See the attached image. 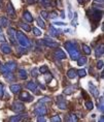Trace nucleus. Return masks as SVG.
<instances>
[{
	"label": "nucleus",
	"instance_id": "1",
	"mask_svg": "<svg viewBox=\"0 0 104 122\" xmlns=\"http://www.w3.org/2000/svg\"><path fill=\"white\" fill-rule=\"evenodd\" d=\"M64 46H65V49L69 53V55H70V57H71L72 60H77L78 58L80 57L76 42H74V41H67V42H65V45Z\"/></svg>",
	"mask_w": 104,
	"mask_h": 122
},
{
	"label": "nucleus",
	"instance_id": "2",
	"mask_svg": "<svg viewBox=\"0 0 104 122\" xmlns=\"http://www.w3.org/2000/svg\"><path fill=\"white\" fill-rule=\"evenodd\" d=\"M17 38H18V41H19V44L22 46V47H24V48H29L30 46H31L29 38L27 37V36L24 34L23 32L17 31Z\"/></svg>",
	"mask_w": 104,
	"mask_h": 122
},
{
	"label": "nucleus",
	"instance_id": "3",
	"mask_svg": "<svg viewBox=\"0 0 104 122\" xmlns=\"http://www.w3.org/2000/svg\"><path fill=\"white\" fill-rule=\"evenodd\" d=\"M34 113H35L36 115L43 116V115H45V114L47 113V108H45V106L43 105V103L38 102V103H37V105H36V107H35Z\"/></svg>",
	"mask_w": 104,
	"mask_h": 122
},
{
	"label": "nucleus",
	"instance_id": "4",
	"mask_svg": "<svg viewBox=\"0 0 104 122\" xmlns=\"http://www.w3.org/2000/svg\"><path fill=\"white\" fill-rule=\"evenodd\" d=\"M20 99L23 100V102H30L33 100V96L30 95L27 91H23V92L20 93Z\"/></svg>",
	"mask_w": 104,
	"mask_h": 122
},
{
	"label": "nucleus",
	"instance_id": "5",
	"mask_svg": "<svg viewBox=\"0 0 104 122\" xmlns=\"http://www.w3.org/2000/svg\"><path fill=\"white\" fill-rule=\"evenodd\" d=\"M11 109H13L14 112L20 113V112H23L24 110H25V106L20 102H14L13 103V106H11Z\"/></svg>",
	"mask_w": 104,
	"mask_h": 122
},
{
	"label": "nucleus",
	"instance_id": "6",
	"mask_svg": "<svg viewBox=\"0 0 104 122\" xmlns=\"http://www.w3.org/2000/svg\"><path fill=\"white\" fill-rule=\"evenodd\" d=\"M7 34H8V37H9L10 41L13 42V44H16V41H17V31H16V29L8 28L7 29Z\"/></svg>",
	"mask_w": 104,
	"mask_h": 122
},
{
	"label": "nucleus",
	"instance_id": "7",
	"mask_svg": "<svg viewBox=\"0 0 104 122\" xmlns=\"http://www.w3.org/2000/svg\"><path fill=\"white\" fill-rule=\"evenodd\" d=\"M6 13L8 15L9 18H16V10H14V7L13 6L11 2H8L7 5H6Z\"/></svg>",
	"mask_w": 104,
	"mask_h": 122
},
{
	"label": "nucleus",
	"instance_id": "8",
	"mask_svg": "<svg viewBox=\"0 0 104 122\" xmlns=\"http://www.w3.org/2000/svg\"><path fill=\"white\" fill-rule=\"evenodd\" d=\"M89 88H90V92L92 93V95H94L95 97H99V90H98V88L95 86V85L92 83V82H90L89 83Z\"/></svg>",
	"mask_w": 104,
	"mask_h": 122
},
{
	"label": "nucleus",
	"instance_id": "9",
	"mask_svg": "<svg viewBox=\"0 0 104 122\" xmlns=\"http://www.w3.org/2000/svg\"><path fill=\"white\" fill-rule=\"evenodd\" d=\"M4 67L6 68V71L13 72L14 69L17 68V63L14 62V61H8V62H6L4 64Z\"/></svg>",
	"mask_w": 104,
	"mask_h": 122
},
{
	"label": "nucleus",
	"instance_id": "10",
	"mask_svg": "<svg viewBox=\"0 0 104 122\" xmlns=\"http://www.w3.org/2000/svg\"><path fill=\"white\" fill-rule=\"evenodd\" d=\"M42 44H43L44 46H47V47H50V48H58L59 47V45H58V42H56V41H54L53 39H43L42 41Z\"/></svg>",
	"mask_w": 104,
	"mask_h": 122
},
{
	"label": "nucleus",
	"instance_id": "11",
	"mask_svg": "<svg viewBox=\"0 0 104 122\" xmlns=\"http://www.w3.org/2000/svg\"><path fill=\"white\" fill-rule=\"evenodd\" d=\"M55 57L58 58V59H65L66 58V54H65V52H64L63 50H61V49H57L56 51H55Z\"/></svg>",
	"mask_w": 104,
	"mask_h": 122
},
{
	"label": "nucleus",
	"instance_id": "12",
	"mask_svg": "<svg viewBox=\"0 0 104 122\" xmlns=\"http://www.w3.org/2000/svg\"><path fill=\"white\" fill-rule=\"evenodd\" d=\"M0 49H1L2 53H4V54H10L11 53V47L8 44H2L0 46Z\"/></svg>",
	"mask_w": 104,
	"mask_h": 122
},
{
	"label": "nucleus",
	"instance_id": "13",
	"mask_svg": "<svg viewBox=\"0 0 104 122\" xmlns=\"http://www.w3.org/2000/svg\"><path fill=\"white\" fill-rule=\"evenodd\" d=\"M21 89H22V87H21V85H20V84H13V85L10 86L11 92L14 93V94L20 93V92H21Z\"/></svg>",
	"mask_w": 104,
	"mask_h": 122
},
{
	"label": "nucleus",
	"instance_id": "14",
	"mask_svg": "<svg viewBox=\"0 0 104 122\" xmlns=\"http://www.w3.org/2000/svg\"><path fill=\"white\" fill-rule=\"evenodd\" d=\"M92 20H95V21H99L101 18H102V10H100L99 11V10H95L94 11V14L92 15Z\"/></svg>",
	"mask_w": 104,
	"mask_h": 122
},
{
	"label": "nucleus",
	"instance_id": "15",
	"mask_svg": "<svg viewBox=\"0 0 104 122\" xmlns=\"http://www.w3.org/2000/svg\"><path fill=\"white\" fill-rule=\"evenodd\" d=\"M67 77L69 79H74L77 77V71L74 68H70L68 71H67Z\"/></svg>",
	"mask_w": 104,
	"mask_h": 122
},
{
	"label": "nucleus",
	"instance_id": "16",
	"mask_svg": "<svg viewBox=\"0 0 104 122\" xmlns=\"http://www.w3.org/2000/svg\"><path fill=\"white\" fill-rule=\"evenodd\" d=\"M26 87H27V89H29L31 91H35L36 89H37V84H36L35 82H33V81H30V82L27 83Z\"/></svg>",
	"mask_w": 104,
	"mask_h": 122
},
{
	"label": "nucleus",
	"instance_id": "17",
	"mask_svg": "<svg viewBox=\"0 0 104 122\" xmlns=\"http://www.w3.org/2000/svg\"><path fill=\"white\" fill-rule=\"evenodd\" d=\"M23 18L27 21V22H29V23L33 22V17L31 16V14H30L28 10H25V11L23 13Z\"/></svg>",
	"mask_w": 104,
	"mask_h": 122
},
{
	"label": "nucleus",
	"instance_id": "18",
	"mask_svg": "<svg viewBox=\"0 0 104 122\" xmlns=\"http://www.w3.org/2000/svg\"><path fill=\"white\" fill-rule=\"evenodd\" d=\"M57 105H58V107L61 109V110H65L66 108H67V103H66V102L64 99H62V97H59V100H58V102H57Z\"/></svg>",
	"mask_w": 104,
	"mask_h": 122
},
{
	"label": "nucleus",
	"instance_id": "19",
	"mask_svg": "<svg viewBox=\"0 0 104 122\" xmlns=\"http://www.w3.org/2000/svg\"><path fill=\"white\" fill-rule=\"evenodd\" d=\"M103 53H104V50H103V45H101L100 47H97L96 51H95V55L96 57H102L103 56Z\"/></svg>",
	"mask_w": 104,
	"mask_h": 122
},
{
	"label": "nucleus",
	"instance_id": "20",
	"mask_svg": "<svg viewBox=\"0 0 104 122\" xmlns=\"http://www.w3.org/2000/svg\"><path fill=\"white\" fill-rule=\"evenodd\" d=\"M74 91H75V86H69V87H66L65 89H64V94L69 95V94L74 92Z\"/></svg>",
	"mask_w": 104,
	"mask_h": 122
},
{
	"label": "nucleus",
	"instance_id": "21",
	"mask_svg": "<svg viewBox=\"0 0 104 122\" xmlns=\"http://www.w3.org/2000/svg\"><path fill=\"white\" fill-rule=\"evenodd\" d=\"M19 78L22 79V80H26L27 78H28V75H27V71L25 69H20L19 71Z\"/></svg>",
	"mask_w": 104,
	"mask_h": 122
},
{
	"label": "nucleus",
	"instance_id": "22",
	"mask_svg": "<svg viewBox=\"0 0 104 122\" xmlns=\"http://www.w3.org/2000/svg\"><path fill=\"white\" fill-rule=\"evenodd\" d=\"M0 25L3 26V27H7L9 25V21H8V19H6L5 17H1L0 18Z\"/></svg>",
	"mask_w": 104,
	"mask_h": 122
},
{
	"label": "nucleus",
	"instance_id": "23",
	"mask_svg": "<svg viewBox=\"0 0 104 122\" xmlns=\"http://www.w3.org/2000/svg\"><path fill=\"white\" fill-rule=\"evenodd\" d=\"M48 32H50V34L52 36H58L59 35V31L55 28L54 26H50V29H48Z\"/></svg>",
	"mask_w": 104,
	"mask_h": 122
},
{
	"label": "nucleus",
	"instance_id": "24",
	"mask_svg": "<svg viewBox=\"0 0 104 122\" xmlns=\"http://www.w3.org/2000/svg\"><path fill=\"white\" fill-rule=\"evenodd\" d=\"M23 118L22 115H16V116H11L9 118V122H20L21 119Z\"/></svg>",
	"mask_w": 104,
	"mask_h": 122
},
{
	"label": "nucleus",
	"instance_id": "25",
	"mask_svg": "<svg viewBox=\"0 0 104 122\" xmlns=\"http://www.w3.org/2000/svg\"><path fill=\"white\" fill-rule=\"evenodd\" d=\"M85 63H87V57H85V56H81V57H79L78 59H77V64L79 66H81V65H85Z\"/></svg>",
	"mask_w": 104,
	"mask_h": 122
},
{
	"label": "nucleus",
	"instance_id": "26",
	"mask_svg": "<svg viewBox=\"0 0 104 122\" xmlns=\"http://www.w3.org/2000/svg\"><path fill=\"white\" fill-rule=\"evenodd\" d=\"M36 22H37V25H38L39 27H41L42 29L45 28V23H44V21L41 19V17H38L37 19H36Z\"/></svg>",
	"mask_w": 104,
	"mask_h": 122
},
{
	"label": "nucleus",
	"instance_id": "27",
	"mask_svg": "<svg viewBox=\"0 0 104 122\" xmlns=\"http://www.w3.org/2000/svg\"><path fill=\"white\" fill-rule=\"evenodd\" d=\"M68 122H78V118L75 114H70L68 117Z\"/></svg>",
	"mask_w": 104,
	"mask_h": 122
},
{
	"label": "nucleus",
	"instance_id": "28",
	"mask_svg": "<svg viewBox=\"0 0 104 122\" xmlns=\"http://www.w3.org/2000/svg\"><path fill=\"white\" fill-rule=\"evenodd\" d=\"M20 26L21 28H22L23 30H25L26 32H29L30 30H31V28H30V26L28 25V24H24V23H20Z\"/></svg>",
	"mask_w": 104,
	"mask_h": 122
},
{
	"label": "nucleus",
	"instance_id": "29",
	"mask_svg": "<svg viewBox=\"0 0 104 122\" xmlns=\"http://www.w3.org/2000/svg\"><path fill=\"white\" fill-rule=\"evenodd\" d=\"M82 50H84V52L87 55L91 54V48L89 47V46H87V45H82Z\"/></svg>",
	"mask_w": 104,
	"mask_h": 122
},
{
	"label": "nucleus",
	"instance_id": "30",
	"mask_svg": "<svg viewBox=\"0 0 104 122\" xmlns=\"http://www.w3.org/2000/svg\"><path fill=\"white\" fill-rule=\"evenodd\" d=\"M48 71V67L47 65H42V66H40V68H39V72L40 74H47V72Z\"/></svg>",
	"mask_w": 104,
	"mask_h": 122
},
{
	"label": "nucleus",
	"instance_id": "31",
	"mask_svg": "<svg viewBox=\"0 0 104 122\" xmlns=\"http://www.w3.org/2000/svg\"><path fill=\"white\" fill-rule=\"evenodd\" d=\"M85 108H87L88 110H92V109H93V107H94L93 102H92L91 100H87L85 103Z\"/></svg>",
	"mask_w": 104,
	"mask_h": 122
},
{
	"label": "nucleus",
	"instance_id": "32",
	"mask_svg": "<svg viewBox=\"0 0 104 122\" xmlns=\"http://www.w3.org/2000/svg\"><path fill=\"white\" fill-rule=\"evenodd\" d=\"M51 122H61V118L59 115H55L51 117Z\"/></svg>",
	"mask_w": 104,
	"mask_h": 122
},
{
	"label": "nucleus",
	"instance_id": "33",
	"mask_svg": "<svg viewBox=\"0 0 104 122\" xmlns=\"http://www.w3.org/2000/svg\"><path fill=\"white\" fill-rule=\"evenodd\" d=\"M77 76H79L80 78H85L87 76V71L85 69H79V71H77Z\"/></svg>",
	"mask_w": 104,
	"mask_h": 122
},
{
	"label": "nucleus",
	"instance_id": "34",
	"mask_svg": "<svg viewBox=\"0 0 104 122\" xmlns=\"http://www.w3.org/2000/svg\"><path fill=\"white\" fill-rule=\"evenodd\" d=\"M98 109L100 110L101 113L104 112V108H103V97H100V105L98 103Z\"/></svg>",
	"mask_w": 104,
	"mask_h": 122
},
{
	"label": "nucleus",
	"instance_id": "35",
	"mask_svg": "<svg viewBox=\"0 0 104 122\" xmlns=\"http://www.w3.org/2000/svg\"><path fill=\"white\" fill-rule=\"evenodd\" d=\"M4 95V86L2 83H0V98H2Z\"/></svg>",
	"mask_w": 104,
	"mask_h": 122
},
{
	"label": "nucleus",
	"instance_id": "36",
	"mask_svg": "<svg viewBox=\"0 0 104 122\" xmlns=\"http://www.w3.org/2000/svg\"><path fill=\"white\" fill-rule=\"evenodd\" d=\"M33 33H34V35H36V36H40L41 35V31L39 30L38 28H33Z\"/></svg>",
	"mask_w": 104,
	"mask_h": 122
},
{
	"label": "nucleus",
	"instance_id": "37",
	"mask_svg": "<svg viewBox=\"0 0 104 122\" xmlns=\"http://www.w3.org/2000/svg\"><path fill=\"white\" fill-rule=\"evenodd\" d=\"M40 16L43 18V19H47V18H48V13H47V11H45V10H42L40 13Z\"/></svg>",
	"mask_w": 104,
	"mask_h": 122
},
{
	"label": "nucleus",
	"instance_id": "38",
	"mask_svg": "<svg viewBox=\"0 0 104 122\" xmlns=\"http://www.w3.org/2000/svg\"><path fill=\"white\" fill-rule=\"evenodd\" d=\"M77 25V13H74V20L72 21V26Z\"/></svg>",
	"mask_w": 104,
	"mask_h": 122
},
{
	"label": "nucleus",
	"instance_id": "39",
	"mask_svg": "<svg viewBox=\"0 0 104 122\" xmlns=\"http://www.w3.org/2000/svg\"><path fill=\"white\" fill-rule=\"evenodd\" d=\"M31 76L33 78H36L38 76V74H37V68H33L32 69V71H31Z\"/></svg>",
	"mask_w": 104,
	"mask_h": 122
},
{
	"label": "nucleus",
	"instance_id": "40",
	"mask_svg": "<svg viewBox=\"0 0 104 122\" xmlns=\"http://www.w3.org/2000/svg\"><path fill=\"white\" fill-rule=\"evenodd\" d=\"M102 67H103V61L102 60H99L97 62V68L98 69H102Z\"/></svg>",
	"mask_w": 104,
	"mask_h": 122
},
{
	"label": "nucleus",
	"instance_id": "41",
	"mask_svg": "<svg viewBox=\"0 0 104 122\" xmlns=\"http://www.w3.org/2000/svg\"><path fill=\"white\" fill-rule=\"evenodd\" d=\"M37 122H47V120H45V118L43 117V116H38Z\"/></svg>",
	"mask_w": 104,
	"mask_h": 122
},
{
	"label": "nucleus",
	"instance_id": "42",
	"mask_svg": "<svg viewBox=\"0 0 104 122\" xmlns=\"http://www.w3.org/2000/svg\"><path fill=\"white\" fill-rule=\"evenodd\" d=\"M44 75H45V81H47V82H50V81L52 80V79H53V77H52V75L48 76L47 72V74H44Z\"/></svg>",
	"mask_w": 104,
	"mask_h": 122
},
{
	"label": "nucleus",
	"instance_id": "43",
	"mask_svg": "<svg viewBox=\"0 0 104 122\" xmlns=\"http://www.w3.org/2000/svg\"><path fill=\"white\" fill-rule=\"evenodd\" d=\"M51 102V98H48V97H43V98H41L39 100V102Z\"/></svg>",
	"mask_w": 104,
	"mask_h": 122
},
{
	"label": "nucleus",
	"instance_id": "44",
	"mask_svg": "<svg viewBox=\"0 0 104 122\" xmlns=\"http://www.w3.org/2000/svg\"><path fill=\"white\" fill-rule=\"evenodd\" d=\"M5 41H6V39H5V36L3 34H0V42H2V44H5Z\"/></svg>",
	"mask_w": 104,
	"mask_h": 122
},
{
	"label": "nucleus",
	"instance_id": "45",
	"mask_svg": "<svg viewBox=\"0 0 104 122\" xmlns=\"http://www.w3.org/2000/svg\"><path fill=\"white\" fill-rule=\"evenodd\" d=\"M68 18L69 19H71L72 18V11H71V6H70V4L68 6Z\"/></svg>",
	"mask_w": 104,
	"mask_h": 122
},
{
	"label": "nucleus",
	"instance_id": "46",
	"mask_svg": "<svg viewBox=\"0 0 104 122\" xmlns=\"http://www.w3.org/2000/svg\"><path fill=\"white\" fill-rule=\"evenodd\" d=\"M57 13H56V11H53V13H51L50 14V16H51V18H52V19H55V18H56L57 17Z\"/></svg>",
	"mask_w": 104,
	"mask_h": 122
},
{
	"label": "nucleus",
	"instance_id": "47",
	"mask_svg": "<svg viewBox=\"0 0 104 122\" xmlns=\"http://www.w3.org/2000/svg\"><path fill=\"white\" fill-rule=\"evenodd\" d=\"M54 24H56V25H58V26H64V25H66V24L63 23V22H55Z\"/></svg>",
	"mask_w": 104,
	"mask_h": 122
},
{
	"label": "nucleus",
	"instance_id": "48",
	"mask_svg": "<svg viewBox=\"0 0 104 122\" xmlns=\"http://www.w3.org/2000/svg\"><path fill=\"white\" fill-rule=\"evenodd\" d=\"M35 1H36V0H27V2H28L29 4H32V3H34Z\"/></svg>",
	"mask_w": 104,
	"mask_h": 122
},
{
	"label": "nucleus",
	"instance_id": "49",
	"mask_svg": "<svg viewBox=\"0 0 104 122\" xmlns=\"http://www.w3.org/2000/svg\"><path fill=\"white\" fill-rule=\"evenodd\" d=\"M99 122H104V116H103V115L100 117V119H99Z\"/></svg>",
	"mask_w": 104,
	"mask_h": 122
},
{
	"label": "nucleus",
	"instance_id": "50",
	"mask_svg": "<svg viewBox=\"0 0 104 122\" xmlns=\"http://www.w3.org/2000/svg\"><path fill=\"white\" fill-rule=\"evenodd\" d=\"M77 1H78V3H79V4H82V2H84V0H77Z\"/></svg>",
	"mask_w": 104,
	"mask_h": 122
},
{
	"label": "nucleus",
	"instance_id": "51",
	"mask_svg": "<svg viewBox=\"0 0 104 122\" xmlns=\"http://www.w3.org/2000/svg\"><path fill=\"white\" fill-rule=\"evenodd\" d=\"M61 17H62L63 19H64V18H65V16H64V13H63V11H62V14H61Z\"/></svg>",
	"mask_w": 104,
	"mask_h": 122
},
{
	"label": "nucleus",
	"instance_id": "52",
	"mask_svg": "<svg viewBox=\"0 0 104 122\" xmlns=\"http://www.w3.org/2000/svg\"><path fill=\"white\" fill-rule=\"evenodd\" d=\"M97 2H103V0H96Z\"/></svg>",
	"mask_w": 104,
	"mask_h": 122
},
{
	"label": "nucleus",
	"instance_id": "53",
	"mask_svg": "<svg viewBox=\"0 0 104 122\" xmlns=\"http://www.w3.org/2000/svg\"><path fill=\"white\" fill-rule=\"evenodd\" d=\"M0 32H1V26H0Z\"/></svg>",
	"mask_w": 104,
	"mask_h": 122
}]
</instances>
